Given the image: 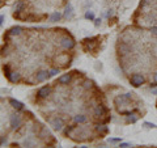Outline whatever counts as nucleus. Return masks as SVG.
<instances>
[{
  "instance_id": "obj_14",
  "label": "nucleus",
  "mask_w": 157,
  "mask_h": 148,
  "mask_svg": "<svg viewBox=\"0 0 157 148\" xmlns=\"http://www.w3.org/2000/svg\"><path fill=\"white\" fill-rule=\"evenodd\" d=\"M138 119H139V115L136 113H131V111L127 113V118H126V122H127V123H136Z\"/></svg>"
},
{
  "instance_id": "obj_17",
  "label": "nucleus",
  "mask_w": 157,
  "mask_h": 148,
  "mask_svg": "<svg viewBox=\"0 0 157 148\" xmlns=\"http://www.w3.org/2000/svg\"><path fill=\"white\" fill-rule=\"evenodd\" d=\"M96 130L99 132V134H107V132H109V127H107L105 123L96 124Z\"/></svg>"
},
{
  "instance_id": "obj_16",
  "label": "nucleus",
  "mask_w": 157,
  "mask_h": 148,
  "mask_svg": "<svg viewBox=\"0 0 157 148\" xmlns=\"http://www.w3.org/2000/svg\"><path fill=\"white\" fill-rule=\"evenodd\" d=\"M9 104L12 105L13 109H16V110H21V109H24V104L21 102V101L15 100V98H10V100H9Z\"/></svg>"
},
{
  "instance_id": "obj_36",
  "label": "nucleus",
  "mask_w": 157,
  "mask_h": 148,
  "mask_svg": "<svg viewBox=\"0 0 157 148\" xmlns=\"http://www.w3.org/2000/svg\"><path fill=\"white\" fill-rule=\"evenodd\" d=\"M151 32L154 33V34H157V26H152L151 28Z\"/></svg>"
},
{
  "instance_id": "obj_33",
  "label": "nucleus",
  "mask_w": 157,
  "mask_h": 148,
  "mask_svg": "<svg viewBox=\"0 0 157 148\" xmlns=\"http://www.w3.org/2000/svg\"><path fill=\"white\" fill-rule=\"evenodd\" d=\"M113 13H114V12H113V9H109V11L106 12V17H107V19H110V17L113 16Z\"/></svg>"
},
{
  "instance_id": "obj_21",
  "label": "nucleus",
  "mask_w": 157,
  "mask_h": 148,
  "mask_svg": "<svg viewBox=\"0 0 157 148\" xmlns=\"http://www.w3.org/2000/svg\"><path fill=\"white\" fill-rule=\"evenodd\" d=\"M24 7H25L24 1H18L17 4H15V7H13V9H15V13H20V12H22L24 11Z\"/></svg>"
},
{
  "instance_id": "obj_12",
  "label": "nucleus",
  "mask_w": 157,
  "mask_h": 148,
  "mask_svg": "<svg viewBox=\"0 0 157 148\" xmlns=\"http://www.w3.org/2000/svg\"><path fill=\"white\" fill-rule=\"evenodd\" d=\"M63 16H64V19H67V20H71L73 17V7L71 6V4H67V6H65Z\"/></svg>"
},
{
  "instance_id": "obj_24",
  "label": "nucleus",
  "mask_w": 157,
  "mask_h": 148,
  "mask_svg": "<svg viewBox=\"0 0 157 148\" xmlns=\"http://www.w3.org/2000/svg\"><path fill=\"white\" fill-rule=\"evenodd\" d=\"M84 17H85L86 20H89V21H94V12L93 11H86L85 12V15H84Z\"/></svg>"
},
{
  "instance_id": "obj_18",
  "label": "nucleus",
  "mask_w": 157,
  "mask_h": 148,
  "mask_svg": "<svg viewBox=\"0 0 157 148\" xmlns=\"http://www.w3.org/2000/svg\"><path fill=\"white\" fill-rule=\"evenodd\" d=\"M21 32H22V28H21V26H13V28H10L8 33H9L12 37H15V35L21 34Z\"/></svg>"
},
{
  "instance_id": "obj_37",
  "label": "nucleus",
  "mask_w": 157,
  "mask_h": 148,
  "mask_svg": "<svg viewBox=\"0 0 157 148\" xmlns=\"http://www.w3.org/2000/svg\"><path fill=\"white\" fill-rule=\"evenodd\" d=\"M152 94H157V87L152 88Z\"/></svg>"
},
{
  "instance_id": "obj_2",
  "label": "nucleus",
  "mask_w": 157,
  "mask_h": 148,
  "mask_svg": "<svg viewBox=\"0 0 157 148\" xmlns=\"http://www.w3.org/2000/svg\"><path fill=\"white\" fill-rule=\"evenodd\" d=\"M130 83H131L132 87L139 88V87H141V85L145 83V79H144V76H143V75H140V74H133L132 76L130 77Z\"/></svg>"
},
{
  "instance_id": "obj_22",
  "label": "nucleus",
  "mask_w": 157,
  "mask_h": 148,
  "mask_svg": "<svg viewBox=\"0 0 157 148\" xmlns=\"http://www.w3.org/2000/svg\"><path fill=\"white\" fill-rule=\"evenodd\" d=\"M56 60L60 62L62 64H65V63H68V62H69V58H68L67 54H62V55H58Z\"/></svg>"
},
{
  "instance_id": "obj_10",
  "label": "nucleus",
  "mask_w": 157,
  "mask_h": 148,
  "mask_svg": "<svg viewBox=\"0 0 157 148\" xmlns=\"http://www.w3.org/2000/svg\"><path fill=\"white\" fill-rule=\"evenodd\" d=\"M9 122H10V129L16 130V129H17V127L21 124V118H20V115H17V114H13V115H10Z\"/></svg>"
},
{
  "instance_id": "obj_20",
  "label": "nucleus",
  "mask_w": 157,
  "mask_h": 148,
  "mask_svg": "<svg viewBox=\"0 0 157 148\" xmlns=\"http://www.w3.org/2000/svg\"><path fill=\"white\" fill-rule=\"evenodd\" d=\"M62 16H63V15L60 13V12H54V13L50 16V21H51V22H56V21H59V20L62 19Z\"/></svg>"
},
{
  "instance_id": "obj_5",
  "label": "nucleus",
  "mask_w": 157,
  "mask_h": 148,
  "mask_svg": "<svg viewBox=\"0 0 157 148\" xmlns=\"http://www.w3.org/2000/svg\"><path fill=\"white\" fill-rule=\"evenodd\" d=\"M60 46H62L63 49H65V50H71V49L75 46V41L71 37H63L62 41H60Z\"/></svg>"
},
{
  "instance_id": "obj_39",
  "label": "nucleus",
  "mask_w": 157,
  "mask_h": 148,
  "mask_svg": "<svg viewBox=\"0 0 157 148\" xmlns=\"http://www.w3.org/2000/svg\"><path fill=\"white\" fill-rule=\"evenodd\" d=\"M153 80L157 83V74H154V75H153Z\"/></svg>"
},
{
  "instance_id": "obj_1",
  "label": "nucleus",
  "mask_w": 157,
  "mask_h": 148,
  "mask_svg": "<svg viewBox=\"0 0 157 148\" xmlns=\"http://www.w3.org/2000/svg\"><path fill=\"white\" fill-rule=\"evenodd\" d=\"M97 41H98V38H96V37H93V38H85V40L83 41L84 50L89 51V53L94 51V50H96V46H97Z\"/></svg>"
},
{
  "instance_id": "obj_38",
  "label": "nucleus",
  "mask_w": 157,
  "mask_h": 148,
  "mask_svg": "<svg viewBox=\"0 0 157 148\" xmlns=\"http://www.w3.org/2000/svg\"><path fill=\"white\" fill-rule=\"evenodd\" d=\"M3 21H4V16H3V15H0V26L3 25Z\"/></svg>"
},
{
  "instance_id": "obj_13",
  "label": "nucleus",
  "mask_w": 157,
  "mask_h": 148,
  "mask_svg": "<svg viewBox=\"0 0 157 148\" xmlns=\"http://www.w3.org/2000/svg\"><path fill=\"white\" fill-rule=\"evenodd\" d=\"M8 80H9L10 83H18L21 80V74L18 71H12L9 77H8Z\"/></svg>"
},
{
  "instance_id": "obj_3",
  "label": "nucleus",
  "mask_w": 157,
  "mask_h": 148,
  "mask_svg": "<svg viewBox=\"0 0 157 148\" xmlns=\"http://www.w3.org/2000/svg\"><path fill=\"white\" fill-rule=\"evenodd\" d=\"M51 126H52V129H54L55 131H63L65 123H64V121H63V118H60V117H55L54 119H51Z\"/></svg>"
},
{
  "instance_id": "obj_9",
  "label": "nucleus",
  "mask_w": 157,
  "mask_h": 148,
  "mask_svg": "<svg viewBox=\"0 0 157 148\" xmlns=\"http://www.w3.org/2000/svg\"><path fill=\"white\" fill-rule=\"evenodd\" d=\"M50 94H51V88H50L49 85H46V87H42L41 89L37 92V96H38L39 98H47Z\"/></svg>"
},
{
  "instance_id": "obj_23",
  "label": "nucleus",
  "mask_w": 157,
  "mask_h": 148,
  "mask_svg": "<svg viewBox=\"0 0 157 148\" xmlns=\"http://www.w3.org/2000/svg\"><path fill=\"white\" fill-rule=\"evenodd\" d=\"M39 136L41 138H50L51 136V132L47 130V127H43V129L41 130V132H39Z\"/></svg>"
},
{
  "instance_id": "obj_8",
  "label": "nucleus",
  "mask_w": 157,
  "mask_h": 148,
  "mask_svg": "<svg viewBox=\"0 0 157 148\" xmlns=\"http://www.w3.org/2000/svg\"><path fill=\"white\" fill-rule=\"evenodd\" d=\"M130 53H131V49L127 43H119V45H118V54H119L120 56H126Z\"/></svg>"
},
{
  "instance_id": "obj_4",
  "label": "nucleus",
  "mask_w": 157,
  "mask_h": 148,
  "mask_svg": "<svg viewBox=\"0 0 157 148\" xmlns=\"http://www.w3.org/2000/svg\"><path fill=\"white\" fill-rule=\"evenodd\" d=\"M132 97V93H124V94H119L114 98V104L115 105H126L127 101Z\"/></svg>"
},
{
  "instance_id": "obj_29",
  "label": "nucleus",
  "mask_w": 157,
  "mask_h": 148,
  "mask_svg": "<svg viewBox=\"0 0 157 148\" xmlns=\"http://www.w3.org/2000/svg\"><path fill=\"white\" fill-rule=\"evenodd\" d=\"M59 68H52V69H50L49 71V74H50V76H55V75H58L59 74Z\"/></svg>"
},
{
  "instance_id": "obj_15",
  "label": "nucleus",
  "mask_w": 157,
  "mask_h": 148,
  "mask_svg": "<svg viewBox=\"0 0 157 148\" xmlns=\"http://www.w3.org/2000/svg\"><path fill=\"white\" fill-rule=\"evenodd\" d=\"M73 122H75V123H78V124L86 123V122H88V117L84 115V114H77V115L73 117Z\"/></svg>"
},
{
  "instance_id": "obj_32",
  "label": "nucleus",
  "mask_w": 157,
  "mask_h": 148,
  "mask_svg": "<svg viewBox=\"0 0 157 148\" xmlns=\"http://www.w3.org/2000/svg\"><path fill=\"white\" fill-rule=\"evenodd\" d=\"M101 25V19H94V26L98 28Z\"/></svg>"
},
{
  "instance_id": "obj_6",
  "label": "nucleus",
  "mask_w": 157,
  "mask_h": 148,
  "mask_svg": "<svg viewBox=\"0 0 157 148\" xmlns=\"http://www.w3.org/2000/svg\"><path fill=\"white\" fill-rule=\"evenodd\" d=\"M106 113H107V109L104 105H97L93 109V114L96 118H102L104 115H106Z\"/></svg>"
},
{
  "instance_id": "obj_28",
  "label": "nucleus",
  "mask_w": 157,
  "mask_h": 148,
  "mask_svg": "<svg viewBox=\"0 0 157 148\" xmlns=\"http://www.w3.org/2000/svg\"><path fill=\"white\" fill-rule=\"evenodd\" d=\"M144 126L148 127V129H157V124L151 123V122H144Z\"/></svg>"
},
{
  "instance_id": "obj_27",
  "label": "nucleus",
  "mask_w": 157,
  "mask_h": 148,
  "mask_svg": "<svg viewBox=\"0 0 157 148\" xmlns=\"http://www.w3.org/2000/svg\"><path fill=\"white\" fill-rule=\"evenodd\" d=\"M3 71H4V75L7 76V79H8V77H9V75H10V72H12L9 69V66H4V67H3Z\"/></svg>"
},
{
  "instance_id": "obj_7",
  "label": "nucleus",
  "mask_w": 157,
  "mask_h": 148,
  "mask_svg": "<svg viewBox=\"0 0 157 148\" xmlns=\"http://www.w3.org/2000/svg\"><path fill=\"white\" fill-rule=\"evenodd\" d=\"M49 77H50V74H49V71H46V69H41V71H38L37 72V75H35V80L38 83L46 81Z\"/></svg>"
},
{
  "instance_id": "obj_35",
  "label": "nucleus",
  "mask_w": 157,
  "mask_h": 148,
  "mask_svg": "<svg viewBox=\"0 0 157 148\" xmlns=\"http://www.w3.org/2000/svg\"><path fill=\"white\" fill-rule=\"evenodd\" d=\"M24 144H25V145H33L34 143L31 142V140H25V143H24Z\"/></svg>"
},
{
  "instance_id": "obj_26",
  "label": "nucleus",
  "mask_w": 157,
  "mask_h": 148,
  "mask_svg": "<svg viewBox=\"0 0 157 148\" xmlns=\"http://www.w3.org/2000/svg\"><path fill=\"white\" fill-rule=\"evenodd\" d=\"M107 142L111 143V144H115V143H120L122 142V139H120V138H109Z\"/></svg>"
},
{
  "instance_id": "obj_11",
  "label": "nucleus",
  "mask_w": 157,
  "mask_h": 148,
  "mask_svg": "<svg viewBox=\"0 0 157 148\" xmlns=\"http://www.w3.org/2000/svg\"><path fill=\"white\" fill-rule=\"evenodd\" d=\"M71 80H72L71 74H64V75H62V76L58 79V83H59L60 85H68L71 83Z\"/></svg>"
},
{
  "instance_id": "obj_41",
  "label": "nucleus",
  "mask_w": 157,
  "mask_h": 148,
  "mask_svg": "<svg viewBox=\"0 0 157 148\" xmlns=\"http://www.w3.org/2000/svg\"><path fill=\"white\" fill-rule=\"evenodd\" d=\"M64 1H67V0H64Z\"/></svg>"
},
{
  "instance_id": "obj_34",
  "label": "nucleus",
  "mask_w": 157,
  "mask_h": 148,
  "mask_svg": "<svg viewBox=\"0 0 157 148\" xmlns=\"http://www.w3.org/2000/svg\"><path fill=\"white\" fill-rule=\"evenodd\" d=\"M5 142H7V136H1V138H0V145H1L3 143H5Z\"/></svg>"
},
{
  "instance_id": "obj_30",
  "label": "nucleus",
  "mask_w": 157,
  "mask_h": 148,
  "mask_svg": "<svg viewBox=\"0 0 157 148\" xmlns=\"http://www.w3.org/2000/svg\"><path fill=\"white\" fill-rule=\"evenodd\" d=\"M119 147H122V148H127V147H132V144H131V143H122V142H120Z\"/></svg>"
},
{
  "instance_id": "obj_25",
  "label": "nucleus",
  "mask_w": 157,
  "mask_h": 148,
  "mask_svg": "<svg viewBox=\"0 0 157 148\" xmlns=\"http://www.w3.org/2000/svg\"><path fill=\"white\" fill-rule=\"evenodd\" d=\"M92 87H93V83H92L90 80H86V81H84V84H83L84 89H90Z\"/></svg>"
},
{
  "instance_id": "obj_31",
  "label": "nucleus",
  "mask_w": 157,
  "mask_h": 148,
  "mask_svg": "<svg viewBox=\"0 0 157 148\" xmlns=\"http://www.w3.org/2000/svg\"><path fill=\"white\" fill-rule=\"evenodd\" d=\"M1 55H8V47L7 46H3L1 47Z\"/></svg>"
},
{
  "instance_id": "obj_19",
  "label": "nucleus",
  "mask_w": 157,
  "mask_h": 148,
  "mask_svg": "<svg viewBox=\"0 0 157 148\" xmlns=\"http://www.w3.org/2000/svg\"><path fill=\"white\" fill-rule=\"evenodd\" d=\"M76 126H73V124H68V126H64V129H63V134H64V136H69L71 134H72V131L75 130Z\"/></svg>"
},
{
  "instance_id": "obj_40",
  "label": "nucleus",
  "mask_w": 157,
  "mask_h": 148,
  "mask_svg": "<svg viewBox=\"0 0 157 148\" xmlns=\"http://www.w3.org/2000/svg\"><path fill=\"white\" fill-rule=\"evenodd\" d=\"M3 6V1H1V0H0V7H1Z\"/></svg>"
}]
</instances>
